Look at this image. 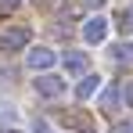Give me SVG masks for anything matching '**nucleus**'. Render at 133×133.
I'll list each match as a JSON object with an SVG mask.
<instances>
[{
    "label": "nucleus",
    "mask_w": 133,
    "mask_h": 133,
    "mask_svg": "<svg viewBox=\"0 0 133 133\" xmlns=\"http://www.w3.org/2000/svg\"><path fill=\"white\" fill-rule=\"evenodd\" d=\"M122 101L133 108V83H126V87H122Z\"/></svg>",
    "instance_id": "obj_10"
},
{
    "label": "nucleus",
    "mask_w": 133,
    "mask_h": 133,
    "mask_svg": "<svg viewBox=\"0 0 133 133\" xmlns=\"http://www.w3.org/2000/svg\"><path fill=\"white\" fill-rule=\"evenodd\" d=\"M119 25H122V32H133V7L119 11Z\"/></svg>",
    "instance_id": "obj_9"
},
{
    "label": "nucleus",
    "mask_w": 133,
    "mask_h": 133,
    "mask_svg": "<svg viewBox=\"0 0 133 133\" xmlns=\"http://www.w3.org/2000/svg\"><path fill=\"white\" fill-rule=\"evenodd\" d=\"M61 61H65V72H72V76H87V68H90V58L83 50H68Z\"/></svg>",
    "instance_id": "obj_5"
},
{
    "label": "nucleus",
    "mask_w": 133,
    "mask_h": 133,
    "mask_svg": "<svg viewBox=\"0 0 133 133\" xmlns=\"http://www.w3.org/2000/svg\"><path fill=\"white\" fill-rule=\"evenodd\" d=\"M111 133H133V126H126V122H115V126H111Z\"/></svg>",
    "instance_id": "obj_11"
},
{
    "label": "nucleus",
    "mask_w": 133,
    "mask_h": 133,
    "mask_svg": "<svg viewBox=\"0 0 133 133\" xmlns=\"http://www.w3.org/2000/svg\"><path fill=\"white\" fill-rule=\"evenodd\" d=\"M32 90H36L43 101H58V97L65 94V79H61V76H36Z\"/></svg>",
    "instance_id": "obj_2"
},
{
    "label": "nucleus",
    "mask_w": 133,
    "mask_h": 133,
    "mask_svg": "<svg viewBox=\"0 0 133 133\" xmlns=\"http://www.w3.org/2000/svg\"><path fill=\"white\" fill-rule=\"evenodd\" d=\"M0 133H22V130H0Z\"/></svg>",
    "instance_id": "obj_15"
},
{
    "label": "nucleus",
    "mask_w": 133,
    "mask_h": 133,
    "mask_svg": "<svg viewBox=\"0 0 133 133\" xmlns=\"http://www.w3.org/2000/svg\"><path fill=\"white\" fill-rule=\"evenodd\" d=\"M104 36H108V22H104L101 15L83 22V40H87V43H104Z\"/></svg>",
    "instance_id": "obj_4"
},
{
    "label": "nucleus",
    "mask_w": 133,
    "mask_h": 133,
    "mask_svg": "<svg viewBox=\"0 0 133 133\" xmlns=\"http://www.w3.org/2000/svg\"><path fill=\"white\" fill-rule=\"evenodd\" d=\"M111 58H119V61H133V40H130V43L111 47Z\"/></svg>",
    "instance_id": "obj_8"
},
{
    "label": "nucleus",
    "mask_w": 133,
    "mask_h": 133,
    "mask_svg": "<svg viewBox=\"0 0 133 133\" xmlns=\"http://www.w3.org/2000/svg\"><path fill=\"white\" fill-rule=\"evenodd\" d=\"M29 40H32V29H29V25H7V29H0V50H4V54L25 50Z\"/></svg>",
    "instance_id": "obj_1"
},
{
    "label": "nucleus",
    "mask_w": 133,
    "mask_h": 133,
    "mask_svg": "<svg viewBox=\"0 0 133 133\" xmlns=\"http://www.w3.org/2000/svg\"><path fill=\"white\" fill-rule=\"evenodd\" d=\"M25 65H29V68H36V72H47V68L54 65V50H50V47H29Z\"/></svg>",
    "instance_id": "obj_3"
},
{
    "label": "nucleus",
    "mask_w": 133,
    "mask_h": 133,
    "mask_svg": "<svg viewBox=\"0 0 133 133\" xmlns=\"http://www.w3.org/2000/svg\"><path fill=\"white\" fill-rule=\"evenodd\" d=\"M97 90H101V76H94V72L79 76V87H76V97H79V101H90Z\"/></svg>",
    "instance_id": "obj_6"
},
{
    "label": "nucleus",
    "mask_w": 133,
    "mask_h": 133,
    "mask_svg": "<svg viewBox=\"0 0 133 133\" xmlns=\"http://www.w3.org/2000/svg\"><path fill=\"white\" fill-rule=\"evenodd\" d=\"M79 133H97V130H94V126L87 122V126H79Z\"/></svg>",
    "instance_id": "obj_13"
},
{
    "label": "nucleus",
    "mask_w": 133,
    "mask_h": 133,
    "mask_svg": "<svg viewBox=\"0 0 133 133\" xmlns=\"http://www.w3.org/2000/svg\"><path fill=\"white\" fill-rule=\"evenodd\" d=\"M18 4H22V0H0V7H4V11H11V7H18Z\"/></svg>",
    "instance_id": "obj_12"
},
{
    "label": "nucleus",
    "mask_w": 133,
    "mask_h": 133,
    "mask_svg": "<svg viewBox=\"0 0 133 133\" xmlns=\"http://www.w3.org/2000/svg\"><path fill=\"white\" fill-rule=\"evenodd\" d=\"M36 4H47V0H36Z\"/></svg>",
    "instance_id": "obj_16"
},
{
    "label": "nucleus",
    "mask_w": 133,
    "mask_h": 133,
    "mask_svg": "<svg viewBox=\"0 0 133 133\" xmlns=\"http://www.w3.org/2000/svg\"><path fill=\"white\" fill-rule=\"evenodd\" d=\"M101 104H104V111H115V108H119V90L108 87L104 94H101Z\"/></svg>",
    "instance_id": "obj_7"
},
{
    "label": "nucleus",
    "mask_w": 133,
    "mask_h": 133,
    "mask_svg": "<svg viewBox=\"0 0 133 133\" xmlns=\"http://www.w3.org/2000/svg\"><path fill=\"white\" fill-rule=\"evenodd\" d=\"M87 4H94V7H101V4H104V0H87Z\"/></svg>",
    "instance_id": "obj_14"
}]
</instances>
